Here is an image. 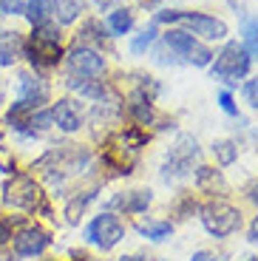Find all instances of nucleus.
Listing matches in <instances>:
<instances>
[{
  "mask_svg": "<svg viewBox=\"0 0 258 261\" xmlns=\"http://www.w3.org/2000/svg\"><path fill=\"white\" fill-rule=\"evenodd\" d=\"M153 23H182L187 26L185 32L199 34L204 40H224L227 37V23L213 14H201V12H179V9H165V12H156Z\"/></svg>",
  "mask_w": 258,
  "mask_h": 261,
  "instance_id": "nucleus-1",
  "label": "nucleus"
},
{
  "mask_svg": "<svg viewBox=\"0 0 258 261\" xmlns=\"http://www.w3.org/2000/svg\"><path fill=\"white\" fill-rule=\"evenodd\" d=\"M23 54H26V57L32 60V65H37V68H51V65H57L60 57H63L57 23L48 20L43 26H34L32 43H29V48Z\"/></svg>",
  "mask_w": 258,
  "mask_h": 261,
  "instance_id": "nucleus-2",
  "label": "nucleus"
},
{
  "mask_svg": "<svg viewBox=\"0 0 258 261\" xmlns=\"http://www.w3.org/2000/svg\"><path fill=\"white\" fill-rule=\"evenodd\" d=\"M250 65H252V60H250V54L244 51V46L227 43V46L216 54V63H213V68H210V74H213V80H221V83H227V85H239V80L250 74Z\"/></svg>",
  "mask_w": 258,
  "mask_h": 261,
  "instance_id": "nucleus-3",
  "label": "nucleus"
},
{
  "mask_svg": "<svg viewBox=\"0 0 258 261\" xmlns=\"http://www.w3.org/2000/svg\"><path fill=\"white\" fill-rule=\"evenodd\" d=\"M43 102H48V83L40 74H32V71L17 74V99L12 102V114L9 117L34 114Z\"/></svg>",
  "mask_w": 258,
  "mask_h": 261,
  "instance_id": "nucleus-4",
  "label": "nucleus"
},
{
  "mask_svg": "<svg viewBox=\"0 0 258 261\" xmlns=\"http://www.w3.org/2000/svg\"><path fill=\"white\" fill-rule=\"evenodd\" d=\"M199 159V142L187 134H179L176 142L170 145L168 156H165V165H162V179L170 182V179H182L193 170V162Z\"/></svg>",
  "mask_w": 258,
  "mask_h": 261,
  "instance_id": "nucleus-5",
  "label": "nucleus"
},
{
  "mask_svg": "<svg viewBox=\"0 0 258 261\" xmlns=\"http://www.w3.org/2000/svg\"><path fill=\"white\" fill-rule=\"evenodd\" d=\"M162 43H165V46H168L170 51L176 54V57H185L182 63L199 65V68L210 65V63H213V57H216V54L210 51V48L201 46L199 40H196L190 32H185V29H170V32H165Z\"/></svg>",
  "mask_w": 258,
  "mask_h": 261,
  "instance_id": "nucleus-6",
  "label": "nucleus"
},
{
  "mask_svg": "<svg viewBox=\"0 0 258 261\" xmlns=\"http://www.w3.org/2000/svg\"><path fill=\"white\" fill-rule=\"evenodd\" d=\"M201 224L210 236L216 239H227L241 227V213L227 202H210L201 210Z\"/></svg>",
  "mask_w": 258,
  "mask_h": 261,
  "instance_id": "nucleus-7",
  "label": "nucleus"
},
{
  "mask_svg": "<svg viewBox=\"0 0 258 261\" xmlns=\"http://www.w3.org/2000/svg\"><path fill=\"white\" fill-rule=\"evenodd\" d=\"M122 239H125L122 222H119V216L108 213V210L99 213V216H94V222L85 227V242L97 244L99 250H114Z\"/></svg>",
  "mask_w": 258,
  "mask_h": 261,
  "instance_id": "nucleus-8",
  "label": "nucleus"
},
{
  "mask_svg": "<svg viewBox=\"0 0 258 261\" xmlns=\"http://www.w3.org/2000/svg\"><path fill=\"white\" fill-rule=\"evenodd\" d=\"M65 65H68V77H83V80H99L105 74V57L91 46H74L65 51Z\"/></svg>",
  "mask_w": 258,
  "mask_h": 261,
  "instance_id": "nucleus-9",
  "label": "nucleus"
},
{
  "mask_svg": "<svg viewBox=\"0 0 258 261\" xmlns=\"http://www.w3.org/2000/svg\"><path fill=\"white\" fill-rule=\"evenodd\" d=\"M37 199H40V188L29 176H14L6 185V196H3V202L12 204V207H20V210H34L37 207Z\"/></svg>",
  "mask_w": 258,
  "mask_h": 261,
  "instance_id": "nucleus-10",
  "label": "nucleus"
},
{
  "mask_svg": "<svg viewBox=\"0 0 258 261\" xmlns=\"http://www.w3.org/2000/svg\"><path fill=\"white\" fill-rule=\"evenodd\" d=\"M14 242V253L20 255V258H34V255H40L48 244H51V239H48V233L40 227H26L20 230V233L12 236Z\"/></svg>",
  "mask_w": 258,
  "mask_h": 261,
  "instance_id": "nucleus-11",
  "label": "nucleus"
},
{
  "mask_svg": "<svg viewBox=\"0 0 258 261\" xmlns=\"http://www.w3.org/2000/svg\"><path fill=\"white\" fill-rule=\"evenodd\" d=\"M51 117H54V125L65 134H74V130L83 128V111L74 99H57L51 105Z\"/></svg>",
  "mask_w": 258,
  "mask_h": 261,
  "instance_id": "nucleus-12",
  "label": "nucleus"
},
{
  "mask_svg": "<svg viewBox=\"0 0 258 261\" xmlns=\"http://www.w3.org/2000/svg\"><path fill=\"white\" fill-rule=\"evenodd\" d=\"M85 12V0H51V14L60 26H71L74 20Z\"/></svg>",
  "mask_w": 258,
  "mask_h": 261,
  "instance_id": "nucleus-13",
  "label": "nucleus"
},
{
  "mask_svg": "<svg viewBox=\"0 0 258 261\" xmlns=\"http://www.w3.org/2000/svg\"><path fill=\"white\" fill-rule=\"evenodd\" d=\"M26 46L20 32H3L0 34V65H12L17 57H23Z\"/></svg>",
  "mask_w": 258,
  "mask_h": 261,
  "instance_id": "nucleus-14",
  "label": "nucleus"
},
{
  "mask_svg": "<svg viewBox=\"0 0 258 261\" xmlns=\"http://www.w3.org/2000/svg\"><path fill=\"white\" fill-rule=\"evenodd\" d=\"M150 190H131L125 196H114L111 199V207H122L125 213H142L145 207L150 204Z\"/></svg>",
  "mask_w": 258,
  "mask_h": 261,
  "instance_id": "nucleus-15",
  "label": "nucleus"
},
{
  "mask_svg": "<svg viewBox=\"0 0 258 261\" xmlns=\"http://www.w3.org/2000/svg\"><path fill=\"white\" fill-rule=\"evenodd\" d=\"M105 26H108L111 37H122V34H128L131 26H134V12H131V9H116V12H111L108 17H105Z\"/></svg>",
  "mask_w": 258,
  "mask_h": 261,
  "instance_id": "nucleus-16",
  "label": "nucleus"
},
{
  "mask_svg": "<svg viewBox=\"0 0 258 261\" xmlns=\"http://www.w3.org/2000/svg\"><path fill=\"white\" fill-rule=\"evenodd\" d=\"M241 46L250 54V60H258V17L241 20Z\"/></svg>",
  "mask_w": 258,
  "mask_h": 261,
  "instance_id": "nucleus-17",
  "label": "nucleus"
},
{
  "mask_svg": "<svg viewBox=\"0 0 258 261\" xmlns=\"http://www.w3.org/2000/svg\"><path fill=\"white\" fill-rule=\"evenodd\" d=\"M32 26H43L51 20V0H26V12Z\"/></svg>",
  "mask_w": 258,
  "mask_h": 261,
  "instance_id": "nucleus-18",
  "label": "nucleus"
},
{
  "mask_svg": "<svg viewBox=\"0 0 258 261\" xmlns=\"http://www.w3.org/2000/svg\"><path fill=\"white\" fill-rule=\"evenodd\" d=\"M136 233L150 239V242H165L173 233V227H170V222H142V224H136Z\"/></svg>",
  "mask_w": 258,
  "mask_h": 261,
  "instance_id": "nucleus-19",
  "label": "nucleus"
},
{
  "mask_svg": "<svg viewBox=\"0 0 258 261\" xmlns=\"http://www.w3.org/2000/svg\"><path fill=\"white\" fill-rule=\"evenodd\" d=\"M213 153H216V159H219V165H233L239 159V145L233 142V139H216Z\"/></svg>",
  "mask_w": 258,
  "mask_h": 261,
  "instance_id": "nucleus-20",
  "label": "nucleus"
},
{
  "mask_svg": "<svg viewBox=\"0 0 258 261\" xmlns=\"http://www.w3.org/2000/svg\"><path fill=\"white\" fill-rule=\"evenodd\" d=\"M153 43H156V23H150L142 34H136V37L131 40V54H145Z\"/></svg>",
  "mask_w": 258,
  "mask_h": 261,
  "instance_id": "nucleus-21",
  "label": "nucleus"
},
{
  "mask_svg": "<svg viewBox=\"0 0 258 261\" xmlns=\"http://www.w3.org/2000/svg\"><path fill=\"white\" fill-rule=\"evenodd\" d=\"M94 190H88V193H83V196H77V199H71V204L65 207V216H68V222H77V213H83L85 207H88V202H94Z\"/></svg>",
  "mask_w": 258,
  "mask_h": 261,
  "instance_id": "nucleus-22",
  "label": "nucleus"
},
{
  "mask_svg": "<svg viewBox=\"0 0 258 261\" xmlns=\"http://www.w3.org/2000/svg\"><path fill=\"white\" fill-rule=\"evenodd\" d=\"M80 34H83V40H94V43H102V40L108 37V34L102 32V23H99V20H88Z\"/></svg>",
  "mask_w": 258,
  "mask_h": 261,
  "instance_id": "nucleus-23",
  "label": "nucleus"
},
{
  "mask_svg": "<svg viewBox=\"0 0 258 261\" xmlns=\"http://www.w3.org/2000/svg\"><path fill=\"white\" fill-rule=\"evenodd\" d=\"M241 91H244V99H247V105H250V108H258V77L247 80Z\"/></svg>",
  "mask_w": 258,
  "mask_h": 261,
  "instance_id": "nucleus-24",
  "label": "nucleus"
},
{
  "mask_svg": "<svg viewBox=\"0 0 258 261\" xmlns=\"http://www.w3.org/2000/svg\"><path fill=\"white\" fill-rule=\"evenodd\" d=\"M0 12L3 14H23L26 12V0H0Z\"/></svg>",
  "mask_w": 258,
  "mask_h": 261,
  "instance_id": "nucleus-25",
  "label": "nucleus"
},
{
  "mask_svg": "<svg viewBox=\"0 0 258 261\" xmlns=\"http://www.w3.org/2000/svg\"><path fill=\"white\" fill-rule=\"evenodd\" d=\"M219 105H221V111L230 114V117H239V108H236V102H233L230 91H221L219 94Z\"/></svg>",
  "mask_w": 258,
  "mask_h": 261,
  "instance_id": "nucleus-26",
  "label": "nucleus"
},
{
  "mask_svg": "<svg viewBox=\"0 0 258 261\" xmlns=\"http://www.w3.org/2000/svg\"><path fill=\"white\" fill-rule=\"evenodd\" d=\"M119 261H153V255L142 250V253H128V255H122Z\"/></svg>",
  "mask_w": 258,
  "mask_h": 261,
  "instance_id": "nucleus-27",
  "label": "nucleus"
},
{
  "mask_svg": "<svg viewBox=\"0 0 258 261\" xmlns=\"http://www.w3.org/2000/svg\"><path fill=\"white\" fill-rule=\"evenodd\" d=\"M9 239H12V230H9V222H3V219H0V244H3V242H9Z\"/></svg>",
  "mask_w": 258,
  "mask_h": 261,
  "instance_id": "nucleus-28",
  "label": "nucleus"
},
{
  "mask_svg": "<svg viewBox=\"0 0 258 261\" xmlns=\"http://www.w3.org/2000/svg\"><path fill=\"white\" fill-rule=\"evenodd\" d=\"M250 242L258 244V216L252 219V224H250Z\"/></svg>",
  "mask_w": 258,
  "mask_h": 261,
  "instance_id": "nucleus-29",
  "label": "nucleus"
},
{
  "mask_svg": "<svg viewBox=\"0 0 258 261\" xmlns=\"http://www.w3.org/2000/svg\"><path fill=\"white\" fill-rule=\"evenodd\" d=\"M190 261H210V253H207V250H196V253L190 255Z\"/></svg>",
  "mask_w": 258,
  "mask_h": 261,
  "instance_id": "nucleus-30",
  "label": "nucleus"
},
{
  "mask_svg": "<svg viewBox=\"0 0 258 261\" xmlns=\"http://www.w3.org/2000/svg\"><path fill=\"white\" fill-rule=\"evenodd\" d=\"M97 3V9H111L114 3H119V0H94Z\"/></svg>",
  "mask_w": 258,
  "mask_h": 261,
  "instance_id": "nucleus-31",
  "label": "nucleus"
},
{
  "mask_svg": "<svg viewBox=\"0 0 258 261\" xmlns=\"http://www.w3.org/2000/svg\"><path fill=\"white\" fill-rule=\"evenodd\" d=\"M139 3H142V6H156L159 0H139Z\"/></svg>",
  "mask_w": 258,
  "mask_h": 261,
  "instance_id": "nucleus-32",
  "label": "nucleus"
}]
</instances>
